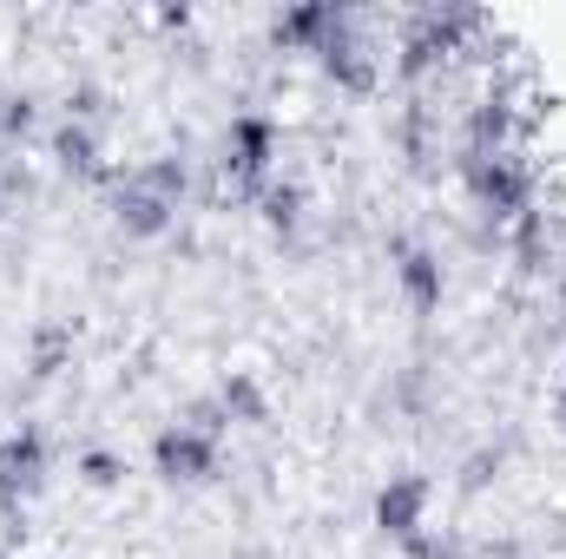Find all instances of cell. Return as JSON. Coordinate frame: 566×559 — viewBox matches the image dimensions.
<instances>
[{"label": "cell", "instance_id": "obj_1", "mask_svg": "<svg viewBox=\"0 0 566 559\" xmlns=\"http://www.w3.org/2000/svg\"><path fill=\"white\" fill-rule=\"evenodd\" d=\"M218 467V434L211 428H171L158 434V474L165 481H205Z\"/></svg>", "mask_w": 566, "mask_h": 559}, {"label": "cell", "instance_id": "obj_2", "mask_svg": "<svg viewBox=\"0 0 566 559\" xmlns=\"http://www.w3.org/2000/svg\"><path fill=\"white\" fill-rule=\"evenodd\" d=\"M422 507H428V481H389L376 514L396 540H422Z\"/></svg>", "mask_w": 566, "mask_h": 559}, {"label": "cell", "instance_id": "obj_3", "mask_svg": "<svg viewBox=\"0 0 566 559\" xmlns=\"http://www.w3.org/2000/svg\"><path fill=\"white\" fill-rule=\"evenodd\" d=\"M224 151H231L224 165H238V171H264V158H271V126H264V119H238Z\"/></svg>", "mask_w": 566, "mask_h": 559}, {"label": "cell", "instance_id": "obj_4", "mask_svg": "<svg viewBox=\"0 0 566 559\" xmlns=\"http://www.w3.org/2000/svg\"><path fill=\"white\" fill-rule=\"evenodd\" d=\"M402 289H409L416 309H434V303H441V271H434V257L409 251V257H402Z\"/></svg>", "mask_w": 566, "mask_h": 559}]
</instances>
